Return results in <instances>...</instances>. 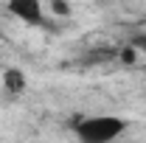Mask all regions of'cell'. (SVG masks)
Segmentation results:
<instances>
[{
    "mask_svg": "<svg viewBox=\"0 0 146 143\" xmlns=\"http://www.w3.org/2000/svg\"><path fill=\"white\" fill-rule=\"evenodd\" d=\"M127 129L124 118L115 115H93L76 124V135L82 143H112L121 132Z\"/></svg>",
    "mask_w": 146,
    "mask_h": 143,
    "instance_id": "6da1fadb",
    "label": "cell"
},
{
    "mask_svg": "<svg viewBox=\"0 0 146 143\" xmlns=\"http://www.w3.org/2000/svg\"><path fill=\"white\" fill-rule=\"evenodd\" d=\"M6 9L17 20L28 23V25H39L42 23V3L39 0H6Z\"/></svg>",
    "mask_w": 146,
    "mask_h": 143,
    "instance_id": "7a4b0ae2",
    "label": "cell"
},
{
    "mask_svg": "<svg viewBox=\"0 0 146 143\" xmlns=\"http://www.w3.org/2000/svg\"><path fill=\"white\" fill-rule=\"evenodd\" d=\"M3 87L9 90V93H14V95H20L25 90V73L17 70V68H9V70L3 73Z\"/></svg>",
    "mask_w": 146,
    "mask_h": 143,
    "instance_id": "3957f363",
    "label": "cell"
},
{
    "mask_svg": "<svg viewBox=\"0 0 146 143\" xmlns=\"http://www.w3.org/2000/svg\"><path fill=\"white\" fill-rule=\"evenodd\" d=\"M51 9H54L56 14H62V17H65V14H70V9H68V3H65V0H51Z\"/></svg>",
    "mask_w": 146,
    "mask_h": 143,
    "instance_id": "277c9868",
    "label": "cell"
},
{
    "mask_svg": "<svg viewBox=\"0 0 146 143\" xmlns=\"http://www.w3.org/2000/svg\"><path fill=\"white\" fill-rule=\"evenodd\" d=\"M124 62H135V51H132V48L124 51Z\"/></svg>",
    "mask_w": 146,
    "mask_h": 143,
    "instance_id": "5b68a950",
    "label": "cell"
}]
</instances>
